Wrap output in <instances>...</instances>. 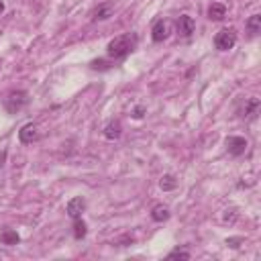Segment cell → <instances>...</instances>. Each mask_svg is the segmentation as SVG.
I'll use <instances>...</instances> for the list:
<instances>
[{
	"mask_svg": "<svg viewBox=\"0 0 261 261\" xmlns=\"http://www.w3.org/2000/svg\"><path fill=\"white\" fill-rule=\"evenodd\" d=\"M0 241H2L4 245H18V243H20V237H18L16 231L4 229L2 233H0Z\"/></svg>",
	"mask_w": 261,
	"mask_h": 261,
	"instance_id": "cell-14",
	"label": "cell"
},
{
	"mask_svg": "<svg viewBox=\"0 0 261 261\" xmlns=\"http://www.w3.org/2000/svg\"><path fill=\"white\" fill-rule=\"evenodd\" d=\"M115 14V6L111 2H106V4H100L96 6L92 12H90V20H108Z\"/></svg>",
	"mask_w": 261,
	"mask_h": 261,
	"instance_id": "cell-9",
	"label": "cell"
},
{
	"mask_svg": "<svg viewBox=\"0 0 261 261\" xmlns=\"http://www.w3.org/2000/svg\"><path fill=\"white\" fill-rule=\"evenodd\" d=\"M86 233H88V227H86V223L82 219H76L74 221V237L78 239V241H82V239L86 237Z\"/></svg>",
	"mask_w": 261,
	"mask_h": 261,
	"instance_id": "cell-17",
	"label": "cell"
},
{
	"mask_svg": "<svg viewBox=\"0 0 261 261\" xmlns=\"http://www.w3.org/2000/svg\"><path fill=\"white\" fill-rule=\"evenodd\" d=\"M247 33L251 37H255V35L261 33V16L259 14H251L249 16V20H247Z\"/></svg>",
	"mask_w": 261,
	"mask_h": 261,
	"instance_id": "cell-15",
	"label": "cell"
},
{
	"mask_svg": "<svg viewBox=\"0 0 261 261\" xmlns=\"http://www.w3.org/2000/svg\"><path fill=\"white\" fill-rule=\"evenodd\" d=\"M176 29H178V35L190 37V35L196 31V20H194L190 14H182V16L176 20Z\"/></svg>",
	"mask_w": 261,
	"mask_h": 261,
	"instance_id": "cell-7",
	"label": "cell"
},
{
	"mask_svg": "<svg viewBox=\"0 0 261 261\" xmlns=\"http://www.w3.org/2000/svg\"><path fill=\"white\" fill-rule=\"evenodd\" d=\"M243 239H227V245H231V247H239L237 243H241Z\"/></svg>",
	"mask_w": 261,
	"mask_h": 261,
	"instance_id": "cell-22",
	"label": "cell"
},
{
	"mask_svg": "<svg viewBox=\"0 0 261 261\" xmlns=\"http://www.w3.org/2000/svg\"><path fill=\"white\" fill-rule=\"evenodd\" d=\"M137 47V35H119L115 37L111 43H108V47H106V53L111 59H123L127 57L129 53H133Z\"/></svg>",
	"mask_w": 261,
	"mask_h": 261,
	"instance_id": "cell-1",
	"label": "cell"
},
{
	"mask_svg": "<svg viewBox=\"0 0 261 261\" xmlns=\"http://www.w3.org/2000/svg\"><path fill=\"white\" fill-rule=\"evenodd\" d=\"M167 259H190V253L184 251V249H176V251H171L167 255Z\"/></svg>",
	"mask_w": 261,
	"mask_h": 261,
	"instance_id": "cell-19",
	"label": "cell"
},
{
	"mask_svg": "<svg viewBox=\"0 0 261 261\" xmlns=\"http://www.w3.org/2000/svg\"><path fill=\"white\" fill-rule=\"evenodd\" d=\"M227 16V6L221 2H212L208 6V18L210 20H223Z\"/></svg>",
	"mask_w": 261,
	"mask_h": 261,
	"instance_id": "cell-12",
	"label": "cell"
},
{
	"mask_svg": "<svg viewBox=\"0 0 261 261\" xmlns=\"http://www.w3.org/2000/svg\"><path fill=\"white\" fill-rule=\"evenodd\" d=\"M169 216H171V214H169V208L163 206V204H155L153 210H151V219H153L155 223H165Z\"/></svg>",
	"mask_w": 261,
	"mask_h": 261,
	"instance_id": "cell-13",
	"label": "cell"
},
{
	"mask_svg": "<svg viewBox=\"0 0 261 261\" xmlns=\"http://www.w3.org/2000/svg\"><path fill=\"white\" fill-rule=\"evenodd\" d=\"M27 104H29V94L25 90H14L4 100V108H6L8 115H16L18 111H23Z\"/></svg>",
	"mask_w": 261,
	"mask_h": 261,
	"instance_id": "cell-2",
	"label": "cell"
},
{
	"mask_svg": "<svg viewBox=\"0 0 261 261\" xmlns=\"http://www.w3.org/2000/svg\"><path fill=\"white\" fill-rule=\"evenodd\" d=\"M159 188H161L163 192L176 190V188H178V180H176V176H171V173H165V176L161 178V182H159Z\"/></svg>",
	"mask_w": 261,
	"mask_h": 261,
	"instance_id": "cell-16",
	"label": "cell"
},
{
	"mask_svg": "<svg viewBox=\"0 0 261 261\" xmlns=\"http://www.w3.org/2000/svg\"><path fill=\"white\" fill-rule=\"evenodd\" d=\"M235 43H237V31H235L233 27L219 31V33H216V37H214V47L219 49V51H229V49H233Z\"/></svg>",
	"mask_w": 261,
	"mask_h": 261,
	"instance_id": "cell-3",
	"label": "cell"
},
{
	"mask_svg": "<svg viewBox=\"0 0 261 261\" xmlns=\"http://www.w3.org/2000/svg\"><path fill=\"white\" fill-rule=\"evenodd\" d=\"M259 106H261L259 98H255V96L247 98V100H245V106H243V111H241V117H243V119H255V117L259 115Z\"/></svg>",
	"mask_w": 261,
	"mask_h": 261,
	"instance_id": "cell-10",
	"label": "cell"
},
{
	"mask_svg": "<svg viewBox=\"0 0 261 261\" xmlns=\"http://www.w3.org/2000/svg\"><path fill=\"white\" fill-rule=\"evenodd\" d=\"M4 10V2H2V0H0V12H2Z\"/></svg>",
	"mask_w": 261,
	"mask_h": 261,
	"instance_id": "cell-23",
	"label": "cell"
},
{
	"mask_svg": "<svg viewBox=\"0 0 261 261\" xmlns=\"http://www.w3.org/2000/svg\"><path fill=\"white\" fill-rule=\"evenodd\" d=\"M121 135H123V125H121V121H111V123L104 127V137H106L108 141H117V139H121Z\"/></svg>",
	"mask_w": 261,
	"mask_h": 261,
	"instance_id": "cell-11",
	"label": "cell"
},
{
	"mask_svg": "<svg viewBox=\"0 0 261 261\" xmlns=\"http://www.w3.org/2000/svg\"><path fill=\"white\" fill-rule=\"evenodd\" d=\"M227 151L233 155V157H241L245 151H247V147H249V143H247V139L245 137H227Z\"/></svg>",
	"mask_w": 261,
	"mask_h": 261,
	"instance_id": "cell-4",
	"label": "cell"
},
{
	"mask_svg": "<svg viewBox=\"0 0 261 261\" xmlns=\"http://www.w3.org/2000/svg\"><path fill=\"white\" fill-rule=\"evenodd\" d=\"M145 113H147V108H145V106H137L130 115H133V119H143V117H145Z\"/></svg>",
	"mask_w": 261,
	"mask_h": 261,
	"instance_id": "cell-20",
	"label": "cell"
},
{
	"mask_svg": "<svg viewBox=\"0 0 261 261\" xmlns=\"http://www.w3.org/2000/svg\"><path fill=\"white\" fill-rule=\"evenodd\" d=\"M18 139H20V143H25V145L35 143V141L39 139V129H37V125H33V123L25 125L23 129L18 130Z\"/></svg>",
	"mask_w": 261,
	"mask_h": 261,
	"instance_id": "cell-8",
	"label": "cell"
},
{
	"mask_svg": "<svg viewBox=\"0 0 261 261\" xmlns=\"http://www.w3.org/2000/svg\"><path fill=\"white\" fill-rule=\"evenodd\" d=\"M130 243H135V239H133V237H129V235L117 241V245H121V247H127V245H130Z\"/></svg>",
	"mask_w": 261,
	"mask_h": 261,
	"instance_id": "cell-21",
	"label": "cell"
},
{
	"mask_svg": "<svg viewBox=\"0 0 261 261\" xmlns=\"http://www.w3.org/2000/svg\"><path fill=\"white\" fill-rule=\"evenodd\" d=\"M86 210V200L82 198V196H76V198H72L68 202V206H65V212H68L70 219H82V214Z\"/></svg>",
	"mask_w": 261,
	"mask_h": 261,
	"instance_id": "cell-6",
	"label": "cell"
},
{
	"mask_svg": "<svg viewBox=\"0 0 261 261\" xmlns=\"http://www.w3.org/2000/svg\"><path fill=\"white\" fill-rule=\"evenodd\" d=\"M171 35V23L165 18L157 20V23L153 25V29H151V39H153L155 43H163L165 39H169Z\"/></svg>",
	"mask_w": 261,
	"mask_h": 261,
	"instance_id": "cell-5",
	"label": "cell"
},
{
	"mask_svg": "<svg viewBox=\"0 0 261 261\" xmlns=\"http://www.w3.org/2000/svg\"><path fill=\"white\" fill-rule=\"evenodd\" d=\"M90 68H92V70H100V72H104V70H111V68H113V63H111V61H106V59H94V61L90 63Z\"/></svg>",
	"mask_w": 261,
	"mask_h": 261,
	"instance_id": "cell-18",
	"label": "cell"
}]
</instances>
